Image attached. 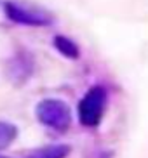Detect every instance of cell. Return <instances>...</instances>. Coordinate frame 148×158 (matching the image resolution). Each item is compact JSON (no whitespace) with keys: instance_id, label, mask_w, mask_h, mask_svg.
<instances>
[{"instance_id":"6da1fadb","label":"cell","mask_w":148,"mask_h":158,"mask_svg":"<svg viewBox=\"0 0 148 158\" xmlns=\"http://www.w3.org/2000/svg\"><path fill=\"white\" fill-rule=\"evenodd\" d=\"M35 116L44 127L54 132H66L72 125V108L61 99L47 98L37 102Z\"/></svg>"},{"instance_id":"5b68a950","label":"cell","mask_w":148,"mask_h":158,"mask_svg":"<svg viewBox=\"0 0 148 158\" xmlns=\"http://www.w3.org/2000/svg\"><path fill=\"white\" fill-rule=\"evenodd\" d=\"M54 47L61 56L68 57V59H79L80 57V51H79V47H77V44L73 40H70L68 37H65V35L54 37Z\"/></svg>"},{"instance_id":"277c9868","label":"cell","mask_w":148,"mask_h":158,"mask_svg":"<svg viewBox=\"0 0 148 158\" xmlns=\"http://www.w3.org/2000/svg\"><path fill=\"white\" fill-rule=\"evenodd\" d=\"M70 153H72V148L68 144L58 143V144H47V146L33 149L26 158H68Z\"/></svg>"},{"instance_id":"7a4b0ae2","label":"cell","mask_w":148,"mask_h":158,"mask_svg":"<svg viewBox=\"0 0 148 158\" xmlns=\"http://www.w3.org/2000/svg\"><path fill=\"white\" fill-rule=\"evenodd\" d=\"M108 102V92L103 85H93L79 101V122L84 127L94 129L101 123Z\"/></svg>"},{"instance_id":"3957f363","label":"cell","mask_w":148,"mask_h":158,"mask_svg":"<svg viewBox=\"0 0 148 158\" xmlns=\"http://www.w3.org/2000/svg\"><path fill=\"white\" fill-rule=\"evenodd\" d=\"M4 10L5 16L12 23L24 24V26H49L54 23V18L37 5H28L23 2L9 0L4 4Z\"/></svg>"},{"instance_id":"8992f818","label":"cell","mask_w":148,"mask_h":158,"mask_svg":"<svg viewBox=\"0 0 148 158\" xmlns=\"http://www.w3.org/2000/svg\"><path fill=\"white\" fill-rule=\"evenodd\" d=\"M18 127L11 123V122H4L0 120V151L5 148H9L11 144L16 141L18 137Z\"/></svg>"},{"instance_id":"52a82bcc","label":"cell","mask_w":148,"mask_h":158,"mask_svg":"<svg viewBox=\"0 0 148 158\" xmlns=\"http://www.w3.org/2000/svg\"><path fill=\"white\" fill-rule=\"evenodd\" d=\"M0 158H11V156H5V155H0Z\"/></svg>"}]
</instances>
